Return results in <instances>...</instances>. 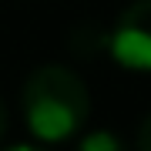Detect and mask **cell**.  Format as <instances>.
I'll return each instance as SVG.
<instances>
[{"mask_svg":"<svg viewBox=\"0 0 151 151\" xmlns=\"http://www.w3.org/2000/svg\"><path fill=\"white\" fill-rule=\"evenodd\" d=\"M24 118L40 141L74 138L91 118V91L64 64H44L24 81Z\"/></svg>","mask_w":151,"mask_h":151,"instance_id":"cell-1","label":"cell"},{"mask_svg":"<svg viewBox=\"0 0 151 151\" xmlns=\"http://www.w3.org/2000/svg\"><path fill=\"white\" fill-rule=\"evenodd\" d=\"M111 57L128 70H151V0L128 4L108 37Z\"/></svg>","mask_w":151,"mask_h":151,"instance_id":"cell-2","label":"cell"},{"mask_svg":"<svg viewBox=\"0 0 151 151\" xmlns=\"http://www.w3.org/2000/svg\"><path fill=\"white\" fill-rule=\"evenodd\" d=\"M74 151H128L124 148V141L114 134V131H87V134L77 141V148Z\"/></svg>","mask_w":151,"mask_h":151,"instance_id":"cell-3","label":"cell"},{"mask_svg":"<svg viewBox=\"0 0 151 151\" xmlns=\"http://www.w3.org/2000/svg\"><path fill=\"white\" fill-rule=\"evenodd\" d=\"M138 151H151V114L141 121V128H138Z\"/></svg>","mask_w":151,"mask_h":151,"instance_id":"cell-4","label":"cell"},{"mask_svg":"<svg viewBox=\"0 0 151 151\" xmlns=\"http://www.w3.org/2000/svg\"><path fill=\"white\" fill-rule=\"evenodd\" d=\"M7 134V104H4V97H0V138Z\"/></svg>","mask_w":151,"mask_h":151,"instance_id":"cell-5","label":"cell"},{"mask_svg":"<svg viewBox=\"0 0 151 151\" xmlns=\"http://www.w3.org/2000/svg\"><path fill=\"white\" fill-rule=\"evenodd\" d=\"M4 151H40V148H34V145H14V148H4Z\"/></svg>","mask_w":151,"mask_h":151,"instance_id":"cell-6","label":"cell"}]
</instances>
